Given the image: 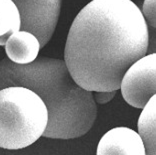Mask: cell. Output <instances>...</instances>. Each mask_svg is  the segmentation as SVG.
<instances>
[{
  "instance_id": "obj_1",
  "label": "cell",
  "mask_w": 156,
  "mask_h": 155,
  "mask_svg": "<svg viewBox=\"0 0 156 155\" xmlns=\"http://www.w3.org/2000/svg\"><path fill=\"white\" fill-rule=\"evenodd\" d=\"M147 44V24L133 1L91 0L71 24L64 61L83 89L116 91L130 66L146 55Z\"/></svg>"
},
{
  "instance_id": "obj_2",
  "label": "cell",
  "mask_w": 156,
  "mask_h": 155,
  "mask_svg": "<svg viewBox=\"0 0 156 155\" xmlns=\"http://www.w3.org/2000/svg\"><path fill=\"white\" fill-rule=\"evenodd\" d=\"M21 86L32 90L44 102L48 123L43 135L53 139L83 136L93 126L97 106L93 94L80 87L64 60L37 57L29 64L0 61V89Z\"/></svg>"
},
{
  "instance_id": "obj_3",
  "label": "cell",
  "mask_w": 156,
  "mask_h": 155,
  "mask_svg": "<svg viewBox=\"0 0 156 155\" xmlns=\"http://www.w3.org/2000/svg\"><path fill=\"white\" fill-rule=\"evenodd\" d=\"M48 123L44 102L32 90L21 86L0 89V147L17 150L43 135Z\"/></svg>"
},
{
  "instance_id": "obj_4",
  "label": "cell",
  "mask_w": 156,
  "mask_h": 155,
  "mask_svg": "<svg viewBox=\"0 0 156 155\" xmlns=\"http://www.w3.org/2000/svg\"><path fill=\"white\" fill-rule=\"evenodd\" d=\"M20 14V30L32 33L43 48L52 38L62 0H12Z\"/></svg>"
},
{
  "instance_id": "obj_5",
  "label": "cell",
  "mask_w": 156,
  "mask_h": 155,
  "mask_svg": "<svg viewBox=\"0 0 156 155\" xmlns=\"http://www.w3.org/2000/svg\"><path fill=\"white\" fill-rule=\"evenodd\" d=\"M120 89L129 105L143 109L156 95V53L146 54L131 65L123 76Z\"/></svg>"
},
{
  "instance_id": "obj_6",
  "label": "cell",
  "mask_w": 156,
  "mask_h": 155,
  "mask_svg": "<svg viewBox=\"0 0 156 155\" xmlns=\"http://www.w3.org/2000/svg\"><path fill=\"white\" fill-rule=\"evenodd\" d=\"M96 155H146L138 132L128 127H116L101 137Z\"/></svg>"
},
{
  "instance_id": "obj_7",
  "label": "cell",
  "mask_w": 156,
  "mask_h": 155,
  "mask_svg": "<svg viewBox=\"0 0 156 155\" xmlns=\"http://www.w3.org/2000/svg\"><path fill=\"white\" fill-rule=\"evenodd\" d=\"M40 49L39 40L25 30H19L12 34L5 44L7 58L20 65L29 64L37 59Z\"/></svg>"
},
{
  "instance_id": "obj_8",
  "label": "cell",
  "mask_w": 156,
  "mask_h": 155,
  "mask_svg": "<svg viewBox=\"0 0 156 155\" xmlns=\"http://www.w3.org/2000/svg\"><path fill=\"white\" fill-rule=\"evenodd\" d=\"M138 134L143 141L145 154L156 155V95L148 101L139 116Z\"/></svg>"
},
{
  "instance_id": "obj_9",
  "label": "cell",
  "mask_w": 156,
  "mask_h": 155,
  "mask_svg": "<svg viewBox=\"0 0 156 155\" xmlns=\"http://www.w3.org/2000/svg\"><path fill=\"white\" fill-rule=\"evenodd\" d=\"M20 14L12 0H0V46H5L8 38L20 30Z\"/></svg>"
},
{
  "instance_id": "obj_10",
  "label": "cell",
  "mask_w": 156,
  "mask_h": 155,
  "mask_svg": "<svg viewBox=\"0 0 156 155\" xmlns=\"http://www.w3.org/2000/svg\"><path fill=\"white\" fill-rule=\"evenodd\" d=\"M141 12L147 26L156 28V0H144Z\"/></svg>"
},
{
  "instance_id": "obj_11",
  "label": "cell",
  "mask_w": 156,
  "mask_h": 155,
  "mask_svg": "<svg viewBox=\"0 0 156 155\" xmlns=\"http://www.w3.org/2000/svg\"><path fill=\"white\" fill-rule=\"evenodd\" d=\"M148 30V44L146 54L156 53V28L147 26Z\"/></svg>"
},
{
  "instance_id": "obj_12",
  "label": "cell",
  "mask_w": 156,
  "mask_h": 155,
  "mask_svg": "<svg viewBox=\"0 0 156 155\" xmlns=\"http://www.w3.org/2000/svg\"><path fill=\"white\" fill-rule=\"evenodd\" d=\"M116 94V91H102V92H95L94 94V100L99 104H105L108 103L114 98Z\"/></svg>"
}]
</instances>
